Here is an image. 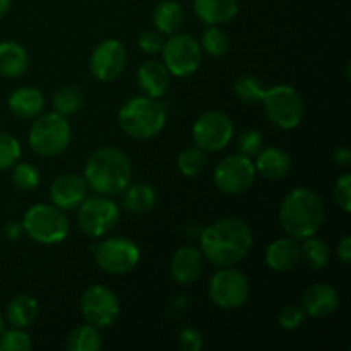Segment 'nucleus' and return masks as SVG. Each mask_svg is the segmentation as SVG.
<instances>
[{
  "label": "nucleus",
  "instance_id": "obj_1",
  "mask_svg": "<svg viewBox=\"0 0 351 351\" xmlns=\"http://www.w3.org/2000/svg\"><path fill=\"white\" fill-rule=\"evenodd\" d=\"M252 245L250 226L239 218H225L202 230L199 250L211 264L226 267L245 259Z\"/></svg>",
  "mask_w": 351,
  "mask_h": 351
},
{
  "label": "nucleus",
  "instance_id": "obj_2",
  "mask_svg": "<svg viewBox=\"0 0 351 351\" xmlns=\"http://www.w3.org/2000/svg\"><path fill=\"white\" fill-rule=\"evenodd\" d=\"M88 187L101 195L122 194L132 182L130 160L115 147H99L88 158L84 167Z\"/></svg>",
  "mask_w": 351,
  "mask_h": 351
},
{
  "label": "nucleus",
  "instance_id": "obj_3",
  "mask_svg": "<svg viewBox=\"0 0 351 351\" xmlns=\"http://www.w3.org/2000/svg\"><path fill=\"white\" fill-rule=\"evenodd\" d=\"M326 208L319 194L311 189H295L280 208V225L291 239L304 240L315 235L324 223Z\"/></svg>",
  "mask_w": 351,
  "mask_h": 351
},
{
  "label": "nucleus",
  "instance_id": "obj_4",
  "mask_svg": "<svg viewBox=\"0 0 351 351\" xmlns=\"http://www.w3.org/2000/svg\"><path fill=\"white\" fill-rule=\"evenodd\" d=\"M119 123L123 132L132 139H153L165 129L167 110L156 98L137 96L120 108Z\"/></svg>",
  "mask_w": 351,
  "mask_h": 351
},
{
  "label": "nucleus",
  "instance_id": "obj_5",
  "mask_svg": "<svg viewBox=\"0 0 351 351\" xmlns=\"http://www.w3.org/2000/svg\"><path fill=\"white\" fill-rule=\"evenodd\" d=\"M69 218L53 204H34L26 211L23 232L31 240L43 245H57L69 235Z\"/></svg>",
  "mask_w": 351,
  "mask_h": 351
},
{
  "label": "nucleus",
  "instance_id": "obj_6",
  "mask_svg": "<svg viewBox=\"0 0 351 351\" xmlns=\"http://www.w3.org/2000/svg\"><path fill=\"white\" fill-rule=\"evenodd\" d=\"M71 125L67 119L57 112L38 115L27 136L31 149L45 158H53L64 153L71 144Z\"/></svg>",
  "mask_w": 351,
  "mask_h": 351
},
{
  "label": "nucleus",
  "instance_id": "obj_7",
  "mask_svg": "<svg viewBox=\"0 0 351 351\" xmlns=\"http://www.w3.org/2000/svg\"><path fill=\"white\" fill-rule=\"evenodd\" d=\"M263 105L267 119L278 129L291 130L304 119V101L293 86L278 84L266 89Z\"/></svg>",
  "mask_w": 351,
  "mask_h": 351
},
{
  "label": "nucleus",
  "instance_id": "obj_8",
  "mask_svg": "<svg viewBox=\"0 0 351 351\" xmlns=\"http://www.w3.org/2000/svg\"><path fill=\"white\" fill-rule=\"evenodd\" d=\"M120 219V209L108 195L86 197L77 208V225L82 233L93 239L106 235Z\"/></svg>",
  "mask_w": 351,
  "mask_h": 351
},
{
  "label": "nucleus",
  "instance_id": "obj_9",
  "mask_svg": "<svg viewBox=\"0 0 351 351\" xmlns=\"http://www.w3.org/2000/svg\"><path fill=\"white\" fill-rule=\"evenodd\" d=\"M163 64L175 77H187L199 69L202 60L201 43L192 34L178 33L168 38L161 48Z\"/></svg>",
  "mask_w": 351,
  "mask_h": 351
},
{
  "label": "nucleus",
  "instance_id": "obj_10",
  "mask_svg": "<svg viewBox=\"0 0 351 351\" xmlns=\"http://www.w3.org/2000/svg\"><path fill=\"white\" fill-rule=\"evenodd\" d=\"M96 264L108 274H127L139 264L141 250L136 243L125 237H115L93 247Z\"/></svg>",
  "mask_w": 351,
  "mask_h": 351
},
{
  "label": "nucleus",
  "instance_id": "obj_11",
  "mask_svg": "<svg viewBox=\"0 0 351 351\" xmlns=\"http://www.w3.org/2000/svg\"><path fill=\"white\" fill-rule=\"evenodd\" d=\"M249 278L232 266L219 269L209 281V297L221 308L242 307L249 300Z\"/></svg>",
  "mask_w": 351,
  "mask_h": 351
},
{
  "label": "nucleus",
  "instance_id": "obj_12",
  "mask_svg": "<svg viewBox=\"0 0 351 351\" xmlns=\"http://www.w3.org/2000/svg\"><path fill=\"white\" fill-rule=\"evenodd\" d=\"M192 137L195 146L208 153L225 149L233 137V122L225 112L211 110L195 120L192 127Z\"/></svg>",
  "mask_w": 351,
  "mask_h": 351
},
{
  "label": "nucleus",
  "instance_id": "obj_13",
  "mask_svg": "<svg viewBox=\"0 0 351 351\" xmlns=\"http://www.w3.org/2000/svg\"><path fill=\"white\" fill-rule=\"evenodd\" d=\"M256 180V165L243 154H232L218 163L215 184L228 195H240L249 191Z\"/></svg>",
  "mask_w": 351,
  "mask_h": 351
},
{
  "label": "nucleus",
  "instance_id": "obj_14",
  "mask_svg": "<svg viewBox=\"0 0 351 351\" xmlns=\"http://www.w3.org/2000/svg\"><path fill=\"white\" fill-rule=\"evenodd\" d=\"M81 311L86 321L96 328H108L119 319L120 304L110 288L93 285L81 298Z\"/></svg>",
  "mask_w": 351,
  "mask_h": 351
},
{
  "label": "nucleus",
  "instance_id": "obj_15",
  "mask_svg": "<svg viewBox=\"0 0 351 351\" xmlns=\"http://www.w3.org/2000/svg\"><path fill=\"white\" fill-rule=\"evenodd\" d=\"M127 64V50L122 41L105 40L95 48L89 60L91 74L98 81L110 82L115 81L123 72Z\"/></svg>",
  "mask_w": 351,
  "mask_h": 351
},
{
  "label": "nucleus",
  "instance_id": "obj_16",
  "mask_svg": "<svg viewBox=\"0 0 351 351\" xmlns=\"http://www.w3.org/2000/svg\"><path fill=\"white\" fill-rule=\"evenodd\" d=\"M88 182L84 177L75 173H64L53 180L50 187L51 204L60 208L62 211L77 209L88 197Z\"/></svg>",
  "mask_w": 351,
  "mask_h": 351
},
{
  "label": "nucleus",
  "instance_id": "obj_17",
  "mask_svg": "<svg viewBox=\"0 0 351 351\" xmlns=\"http://www.w3.org/2000/svg\"><path fill=\"white\" fill-rule=\"evenodd\" d=\"M339 307V293L335 287L317 283L308 287L302 295V308L307 315L324 319L335 314Z\"/></svg>",
  "mask_w": 351,
  "mask_h": 351
},
{
  "label": "nucleus",
  "instance_id": "obj_18",
  "mask_svg": "<svg viewBox=\"0 0 351 351\" xmlns=\"http://www.w3.org/2000/svg\"><path fill=\"white\" fill-rule=\"evenodd\" d=\"M204 267V256L197 247H180L171 257L170 273L173 280L180 285H191L197 281Z\"/></svg>",
  "mask_w": 351,
  "mask_h": 351
},
{
  "label": "nucleus",
  "instance_id": "obj_19",
  "mask_svg": "<svg viewBox=\"0 0 351 351\" xmlns=\"http://www.w3.org/2000/svg\"><path fill=\"white\" fill-rule=\"evenodd\" d=\"M266 264L276 273H288L302 261L300 243L295 239H278L266 249Z\"/></svg>",
  "mask_w": 351,
  "mask_h": 351
},
{
  "label": "nucleus",
  "instance_id": "obj_20",
  "mask_svg": "<svg viewBox=\"0 0 351 351\" xmlns=\"http://www.w3.org/2000/svg\"><path fill=\"white\" fill-rule=\"evenodd\" d=\"M170 72L156 60L144 62L137 71V84L149 98H161L170 88Z\"/></svg>",
  "mask_w": 351,
  "mask_h": 351
},
{
  "label": "nucleus",
  "instance_id": "obj_21",
  "mask_svg": "<svg viewBox=\"0 0 351 351\" xmlns=\"http://www.w3.org/2000/svg\"><path fill=\"white\" fill-rule=\"evenodd\" d=\"M194 12L208 26L232 21L239 14V0H194Z\"/></svg>",
  "mask_w": 351,
  "mask_h": 351
},
{
  "label": "nucleus",
  "instance_id": "obj_22",
  "mask_svg": "<svg viewBox=\"0 0 351 351\" xmlns=\"http://www.w3.org/2000/svg\"><path fill=\"white\" fill-rule=\"evenodd\" d=\"M256 171L267 180H280L290 171L291 158L287 151L269 146L261 149L256 160Z\"/></svg>",
  "mask_w": 351,
  "mask_h": 351
},
{
  "label": "nucleus",
  "instance_id": "obj_23",
  "mask_svg": "<svg viewBox=\"0 0 351 351\" xmlns=\"http://www.w3.org/2000/svg\"><path fill=\"white\" fill-rule=\"evenodd\" d=\"M45 108V96L40 89L23 86L9 96V110L17 119H34Z\"/></svg>",
  "mask_w": 351,
  "mask_h": 351
},
{
  "label": "nucleus",
  "instance_id": "obj_24",
  "mask_svg": "<svg viewBox=\"0 0 351 351\" xmlns=\"http://www.w3.org/2000/svg\"><path fill=\"white\" fill-rule=\"evenodd\" d=\"M29 67V55L23 45L16 41L0 43V75L16 79L23 75Z\"/></svg>",
  "mask_w": 351,
  "mask_h": 351
},
{
  "label": "nucleus",
  "instance_id": "obj_25",
  "mask_svg": "<svg viewBox=\"0 0 351 351\" xmlns=\"http://www.w3.org/2000/svg\"><path fill=\"white\" fill-rule=\"evenodd\" d=\"M38 317V302L31 295H19L9 302L5 308V321L12 328L24 329Z\"/></svg>",
  "mask_w": 351,
  "mask_h": 351
},
{
  "label": "nucleus",
  "instance_id": "obj_26",
  "mask_svg": "<svg viewBox=\"0 0 351 351\" xmlns=\"http://www.w3.org/2000/svg\"><path fill=\"white\" fill-rule=\"evenodd\" d=\"M153 23L158 33L173 34L184 23V9L175 0H163L154 9Z\"/></svg>",
  "mask_w": 351,
  "mask_h": 351
},
{
  "label": "nucleus",
  "instance_id": "obj_27",
  "mask_svg": "<svg viewBox=\"0 0 351 351\" xmlns=\"http://www.w3.org/2000/svg\"><path fill=\"white\" fill-rule=\"evenodd\" d=\"M123 192V208L132 215L147 213L156 202V192L149 184L129 185Z\"/></svg>",
  "mask_w": 351,
  "mask_h": 351
},
{
  "label": "nucleus",
  "instance_id": "obj_28",
  "mask_svg": "<svg viewBox=\"0 0 351 351\" xmlns=\"http://www.w3.org/2000/svg\"><path fill=\"white\" fill-rule=\"evenodd\" d=\"M101 335L93 324L77 326L67 338L69 351H98L101 348Z\"/></svg>",
  "mask_w": 351,
  "mask_h": 351
},
{
  "label": "nucleus",
  "instance_id": "obj_29",
  "mask_svg": "<svg viewBox=\"0 0 351 351\" xmlns=\"http://www.w3.org/2000/svg\"><path fill=\"white\" fill-rule=\"evenodd\" d=\"M300 256L305 261V264L315 271L328 266L329 259H331L329 247L321 239H315L314 235L304 239V243L300 245Z\"/></svg>",
  "mask_w": 351,
  "mask_h": 351
},
{
  "label": "nucleus",
  "instance_id": "obj_30",
  "mask_svg": "<svg viewBox=\"0 0 351 351\" xmlns=\"http://www.w3.org/2000/svg\"><path fill=\"white\" fill-rule=\"evenodd\" d=\"M82 103H84V98L75 86H65V88L58 89L53 96L55 112L64 117L74 115L75 112H79Z\"/></svg>",
  "mask_w": 351,
  "mask_h": 351
},
{
  "label": "nucleus",
  "instance_id": "obj_31",
  "mask_svg": "<svg viewBox=\"0 0 351 351\" xmlns=\"http://www.w3.org/2000/svg\"><path fill=\"white\" fill-rule=\"evenodd\" d=\"M206 151H202L201 147L194 146V147H187L180 153L178 156V170L184 177L194 178L197 177L199 173H202L206 168Z\"/></svg>",
  "mask_w": 351,
  "mask_h": 351
},
{
  "label": "nucleus",
  "instance_id": "obj_32",
  "mask_svg": "<svg viewBox=\"0 0 351 351\" xmlns=\"http://www.w3.org/2000/svg\"><path fill=\"white\" fill-rule=\"evenodd\" d=\"M201 48L211 57L218 58L226 55L230 48L228 36L223 29H219L218 26H209L206 27V31L202 33L201 38Z\"/></svg>",
  "mask_w": 351,
  "mask_h": 351
},
{
  "label": "nucleus",
  "instance_id": "obj_33",
  "mask_svg": "<svg viewBox=\"0 0 351 351\" xmlns=\"http://www.w3.org/2000/svg\"><path fill=\"white\" fill-rule=\"evenodd\" d=\"M235 95L243 103L263 101L264 95H266V86L254 75H243L235 82Z\"/></svg>",
  "mask_w": 351,
  "mask_h": 351
},
{
  "label": "nucleus",
  "instance_id": "obj_34",
  "mask_svg": "<svg viewBox=\"0 0 351 351\" xmlns=\"http://www.w3.org/2000/svg\"><path fill=\"white\" fill-rule=\"evenodd\" d=\"M12 184L23 192H31L40 185V170L31 163H16L12 171Z\"/></svg>",
  "mask_w": 351,
  "mask_h": 351
},
{
  "label": "nucleus",
  "instance_id": "obj_35",
  "mask_svg": "<svg viewBox=\"0 0 351 351\" xmlns=\"http://www.w3.org/2000/svg\"><path fill=\"white\" fill-rule=\"evenodd\" d=\"M21 158V144L14 136L0 132V171L12 168Z\"/></svg>",
  "mask_w": 351,
  "mask_h": 351
},
{
  "label": "nucleus",
  "instance_id": "obj_36",
  "mask_svg": "<svg viewBox=\"0 0 351 351\" xmlns=\"http://www.w3.org/2000/svg\"><path fill=\"white\" fill-rule=\"evenodd\" d=\"M33 348L31 336L19 328L9 329L0 335V351H29Z\"/></svg>",
  "mask_w": 351,
  "mask_h": 351
},
{
  "label": "nucleus",
  "instance_id": "obj_37",
  "mask_svg": "<svg viewBox=\"0 0 351 351\" xmlns=\"http://www.w3.org/2000/svg\"><path fill=\"white\" fill-rule=\"evenodd\" d=\"M264 146V137L259 130H245L239 139V149L240 154L247 158H254L259 154V151Z\"/></svg>",
  "mask_w": 351,
  "mask_h": 351
},
{
  "label": "nucleus",
  "instance_id": "obj_38",
  "mask_svg": "<svg viewBox=\"0 0 351 351\" xmlns=\"http://www.w3.org/2000/svg\"><path fill=\"white\" fill-rule=\"evenodd\" d=\"M304 319H305V312L304 308L298 307V305H288L285 307L283 311L280 312L278 315V322L283 329L287 331H295V329L300 328L304 324Z\"/></svg>",
  "mask_w": 351,
  "mask_h": 351
},
{
  "label": "nucleus",
  "instance_id": "obj_39",
  "mask_svg": "<svg viewBox=\"0 0 351 351\" xmlns=\"http://www.w3.org/2000/svg\"><path fill=\"white\" fill-rule=\"evenodd\" d=\"M335 201L345 213L351 211V175L345 173L335 185Z\"/></svg>",
  "mask_w": 351,
  "mask_h": 351
},
{
  "label": "nucleus",
  "instance_id": "obj_40",
  "mask_svg": "<svg viewBox=\"0 0 351 351\" xmlns=\"http://www.w3.org/2000/svg\"><path fill=\"white\" fill-rule=\"evenodd\" d=\"M178 345L185 351H201L204 343H202V336L197 329L185 328L178 335Z\"/></svg>",
  "mask_w": 351,
  "mask_h": 351
},
{
  "label": "nucleus",
  "instance_id": "obj_41",
  "mask_svg": "<svg viewBox=\"0 0 351 351\" xmlns=\"http://www.w3.org/2000/svg\"><path fill=\"white\" fill-rule=\"evenodd\" d=\"M137 45H139V48L144 53H160L161 48H163V38H161V33H158V31H146V33L139 36Z\"/></svg>",
  "mask_w": 351,
  "mask_h": 351
},
{
  "label": "nucleus",
  "instance_id": "obj_42",
  "mask_svg": "<svg viewBox=\"0 0 351 351\" xmlns=\"http://www.w3.org/2000/svg\"><path fill=\"white\" fill-rule=\"evenodd\" d=\"M338 257L343 264H350L351 261V237H343L341 242L338 243Z\"/></svg>",
  "mask_w": 351,
  "mask_h": 351
},
{
  "label": "nucleus",
  "instance_id": "obj_43",
  "mask_svg": "<svg viewBox=\"0 0 351 351\" xmlns=\"http://www.w3.org/2000/svg\"><path fill=\"white\" fill-rule=\"evenodd\" d=\"M335 161L338 165H350L351 161V153L348 147H338V149L335 151Z\"/></svg>",
  "mask_w": 351,
  "mask_h": 351
},
{
  "label": "nucleus",
  "instance_id": "obj_44",
  "mask_svg": "<svg viewBox=\"0 0 351 351\" xmlns=\"http://www.w3.org/2000/svg\"><path fill=\"white\" fill-rule=\"evenodd\" d=\"M21 233H23V223H9V225L5 226V235L9 237V239H19Z\"/></svg>",
  "mask_w": 351,
  "mask_h": 351
},
{
  "label": "nucleus",
  "instance_id": "obj_45",
  "mask_svg": "<svg viewBox=\"0 0 351 351\" xmlns=\"http://www.w3.org/2000/svg\"><path fill=\"white\" fill-rule=\"evenodd\" d=\"M10 5H12V0H0V19L9 12Z\"/></svg>",
  "mask_w": 351,
  "mask_h": 351
},
{
  "label": "nucleus",
  "instance_id": "obj_46",
  "mask_svg": "<svg viewBox=\"0 0 351 351\" xmlns=\"http://www.w3.org/2000/svg\"><path fill=\"white\" fill-rule=\"evenodd\" d=\"M3 331H5V319H3L2 315H0V335H2Z\"/></svg>",
  "mask_w": 351,
  "mask_h": 351
}]
</instances>
